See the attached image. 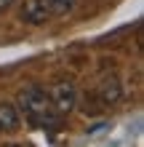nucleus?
I'll return each instance as SVG.
<instances>
[{
	"mask_svg": "<svg viewBox=\"0 0 144 147\" xmlns=\"http://www.w3.org/2000/svg\"><path fill=\"white\" fill-rule=\"evenodd\" d=\"M46 5L51 8L54 16H67L78 8V0H46Z\"/></svg>",
	"mask_w": 144,
	"mask_h": 147,
	"instance_id": "423d86ee",
	"label": "nucleus"
},
{
	"mask_svg": "<svg viewBox=\"0 0 144 147\" xmlns=\"http://www.w3.org/2000/svg\"><path fill=\"white\" fill-rule=\"evenodd\" d=\"M19 16H21L24 24H32V27H43V24H48L54 19V13L46 5V0H24Z\"/></svg>",
	"mask_w": 144,
	"mask_h": 147,
	"instance_id": "20e7f679",
	"label": "nucleus"
},
{
	"mask_svg": "<svg viewBox=\"0 0 144 147\" xmlns=\"http://www.w3.org/2000/svg\"><path fill=\"white\" fill-rule=\"evenodd\" d=\"M94 94H96V99H99L104 107H115L117 102L123 99V80H120L115 72H107V75L99 78Z\"/></svg>",
	"mask_w": 144,
	"mask_h": 147,
	"instance_id": "7ed1b4c3",
	"label": "nucleus"
},
{
	"mask_svg": "<svg viewBox=\"0 0 144 147\" xmlns=\"http://www.w3.org/2000/svg\"><path fill=\"white\" fill-rule=\"evenodd\" d=\"M13 3H16V0H0V13H5L8 8L13 5Z\"/></svg>",
	"mask_w": 144,
	"mask_h": 147,
	"instance_id": "0eeeda50",
	"label": "nucleus"
},
{
	"mask_svg": "<svg viewBox=\"0 0 144 147\" xmlns=\"http://www.w3.org/2000/svg\"><path fill=\"white\" fill-rule=\"evenodd\" d=\"M48 99H51V105H54V110L59 112V115L67 118L75 107H78V86H75L72 80H56L48 88Z\"/></svg>",
	"mask_w": 144,
	"mask_h": 147,
	"instance_id": "f03ea898",
	"label": "nucleus"
},
{
	"mask_svg": "<svg viewBox=\"0 0 144 147\" xmlns=\"http://www.w3.org/2000/svg\"><path fill=\"white\" fill-rule=\"evenodd\" d=\"M16 107H19L21 118L27 120L32 128H40V131H54V128L62 123V115L54 110L48 99V91H43L40 86H27V88L19 91V99H16Z\"/></svg>",
	"mask_w": 144,
	"mask_h": 147,
	"instance_id": "f257e3e1",
	"label": "nucleus"
},
{
	"mask_svg": "<svg viewBox=\"0 0 144 147\" xmlns=\"http://www.w3.org/2000/svg\"><path fill=\"white\" fill-rule=\"evenodd\" d=\"M21 126V112L13 102H0V136L16 134Z\"/></svg>",
	"mask_w": 144,
	"mask_h": 147,
	"instance_id": "39448f33",
	"label": "nucleus"
}]
</instances>
